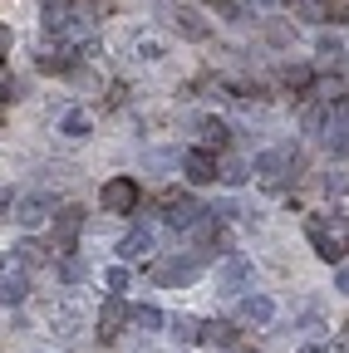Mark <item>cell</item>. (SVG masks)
I'll return each mask as SVG.
<instances>
[{
	"label": "cell",
	"instance_id": "d6986e66",
	"mask_svg": "<svg viewBox=\"0 0 349 353\" xmlns=\"http://www.w3.org/2000/svg\"><path fill=\"white\" fill-rule=\"evenodd\" d=\"M133 324H138V329H167V319L158 314L153 304H138V309H133Z\"/></svg>",
	"mask_w": 349,
	"mask_h": 353
},
{
	"label": "cell",
	"instance_id": "9a60e30c",
	"mask_svg": "<svg viewBox=\"0 0 349 353\" xmlns=\"http://www.w3.org/2000/svg\"><path fill=\"white\" fill-rule=\"evenodd\" d=\"M89 128H94V118L84 113V108H69V113L59 118V132H64V138H89Z\"/></svg>",
	"mask_w": 349,
	"mask_h": 353
},
{
	"label": "cell",
	"instance_id": "8992f818",
	"mask_svg": "<svg viewBox=\"0 0 349 353\" xmlns=\"http://www.w3.org/2000/svg\"><path fill=\"white\" fill-rule=\"evenodd\" d=\"M50 206H55V201L39 196V192H35V196H20V201H15V221H20L25 231H35V226H45V221H50Z\"/></svg>",
	"mask_w": 349,
	"mask_h": 353
},
{
	"label": "cell",
	"instance_id": "277c9868",
	"mask_svg": "<svg viewBox=\"0 0 349 353\" xmlns=\"http://www.w3.org/2000/svg\"><path fill=\"white\" fill-rule=\"evenodd\" d=\"M197 275H202V260L197 255H172V260L153 265V280L158 285H192Z\"/></svg>",
	"mask_w": 349,
	"mask_h": 353
},
{
	"label": "cell",
	"instance_id": "d4e9b609",
	"mask_svg": "<svg viewBox=\"0 0 349 353\" xmlns=\"http://www.w3.org/2000/svg\"><path fill=\"white\" fill-rule=\"evenodd\" d=\"M202 143H207V148H222V143H227V128L216 123V118H207V123H202Z\"/></svg>",
	"mask_w": 349,
	"mask_h": 353
},
{
	"label": "cell",
	"instance_id": "6da1fadb",
	"mask_svg": "<svg viewBox=\"0 0 349 353\" xmlns=\"http://www.w3.org/2000/svg\"><path fill=\"white\" fill-rule=\"evenodd\" d=\"M305 236H310V245H315L320 260H339L344 255V241H349V216H334V221L315 216L310 226H305Z\"/></svg>",
	"mask_w": 349,
	"mask_h": 353
},
{
	"label": "cell",
	"instance_id": "ba28073f",
	"mask_svg": "<svg viewBox=\"0 0 349 353\" xmlns=\"http://www.w3.org/2000/svg\"><path fill=\"white\" fill-rule=\"evenodd\" d=\"M182 172H187V182H216V162H211L207 148H192L182 157Z\"/></svg>",
	"mask_w": 349,
	"mask_h": 353
},
{
	"label": "cell",
	"instance_id": "4dcf8cb0",
	"mask_svg": "<svg viewBox=\"0 0 349 353\" xmlns=\"http://www.w3.org/2000/svg\"><path fill=\"white\" fill-rule=\"evenodd\" d=\"M207 6H222V10H232V0H207Z\"/></svg>",
	"mask_w": 349,
	"mask_h": 353
},
{
	"label": "cell",
	"instance_id": "d6a6232c",
	"mask_svg": "<svg viewBox=\"0 0 349 353\" xmlns=\"http://www.w3.org/2000/svg\"><path fill=\"white\" fill-rule=\"evenodd\" d=\"M6 44H10V34H6V30H0V50H6Z\"/></svg>",
	"mask_w": 349,
	"mask_h": 353
},
{
	"label": "cell",
	"instance_id": "8fae6325",
	"mask_svg": "<svg viewBox=\"0 0 349 353\" xmlns=\"http://www.w3.org/2000/svg\"><path fill=\"white\" fill-rule=\"evenodd\" d=\"M251 285V260H227V270H222V294H236V290H246Z\"/></svg>",
	"mask_w": 349,
	"mask_h": 353
},
{
	"label": "cell",
	"instance_id": "2e32d148",
	"mask_svg": "<svg viewBox=\"0 0 349 353\" xmlns=\"http://www.w3.org/2000/svg\"><path fill=\"white\" fill-rule=\"evenodd\" d=\"M315 54H320L325 64L344 59V39H339V34H320V39H315Z\"/></svg>",
	"mask_w": 349,
	"mask_h": 353
},
{
	"label": "cell",
	"instance_id": "ffe728a7",
	"mask_svg": "<svg viewBox=\"0 0 349 353\" xmlns=\"http://www.w3.org/2000/svg\"><path fill=\"white\" fill-rule=\"evenodd\" d=\"M167 329H172V339H178V343H192V339H197V324H192L187 314H172Z\"/></svg>",
	"mask_w": 349,
	"mask_h": 353
},
{
	"label": "cell",
	"instance_id": "cb8c5ba5",
	"mask_svg": "<svg viewBox=\"0 0 349 353\" xmlns=\"http://www.w3.org/2000/svg\"><path fill=\"white\" fill-rule=\"evenodd\" d=\"M281 79H285L290 88H310V83H315V74L305 69V64H285V74H281Z\"/></svg>",
	"mask_w": 349,
	"mask_h": 353
},
{
	"label": "cell",
	"instance_id": "603a6c76",
	"mask_svg": "<svg viewBox=\"0 0 349 353\" xmlns=\"http://www.w3.org/2000/svg\"><path fill=\"white\" fill-rule=\"evenodd\" d=\"M202 339H207V343H232V339H236V329H232V324H222V319H211V324L202 329Z\"/></svg>",
	"mask_w": 349,
	"mask_h": 353
},
{
	"label": "cell",
	"instance_id": "3957f363",
	"mask_svg": "<svg viewBox=\"0 0 349 353\" xmlns=\"http://www.w3.org/2000/svg\"><path fill=\"white\" fill-rule=\"evenodd\" d=\"M202 216H207V206H197V201H192V196H182V192H167V196H162V221H167V226L192 231Z\"/></svg>",
	"mask_w": 349,
	"mask_h": 353
},
{
	"label": "cell",
	"instance_id": "83f0119b",
	"mask_svg": "<svg viewBox=\"0 0 349 353\" xmlns=\"http://www.w3.org/2000/svg\"><path fill=\"white\" fill-rule=\"evenodd\" d=\"M104 285H109V290H128V270H123V265H113V270L104 275Z\"/></svg>",
	"mask_w": 349,
	"mask_h": 353
},
{
	"label": "cell",
	"instance_id": "7402d4cb",
	"mask_svg": "<svg viewBox=\"0 0 349 353\" xmlns=\"http://www.w3.org/2000/svg\"><path fill=\"white\" fill-rule=\"evenodd\" d=\"M39 69H45V74H64V69H74V54L69 50H55V54L39 59Z\"/></svg>",
	"mask_w": 349,
	"mask_h": 353
},
{
	"label": "cell",
	"instance_id": "9c48e42d",
	"mask_svg": "<svg viewBox=\"0 0 349 353\" xmlns=\"http://www.w3.org/2000/svg\"><path fill=\"white\" fill-rule=\"evenodd\" d=\"M241 319H246V324H271V319H276V299L246 294V299H241Z\"/></svg>",
	"mask_w": 349,
	"mask_h": 353
},
{
	"label": "cell",
	"instance_id": "ac0fdd59",
	"mask_svg": "<svg viewBox=\"0 0 349 353\" xmlns=\"http://www.w3.org/2000/svg\"><path fill=\"white\" fill-rule=\"evenodd\" d=\"M300 128H305V132H320V128H330L325 103H310V108H305V113H300Z\"/></svg>",
	"mask_w": 349,
	"mask_h": 353
},
{
	"label": "cell",
	"instance_id": "836d02e7",
	"mask_svg": "<svg viewBox=\"0 0 349 353\" xmlns=\"http://www.w3.org/2000/svg\"><path fill=\"white\" fill-rule=\"evenodd\" d=\"M344 329H349V324H344Z\"/></svg>",
	"mask_w": 349,
	"mask_h": 353
},
{
	"label": "cell",
	"instance_id": "e0dca14e",
	"mask_svg": "<svg viewBox=\"0 0 349 353\" xmlns=\"http://www.w3.org/2000/svg\"><path fill=\"white\" fill-rule=\"evenodd\" d=\"M216 176H222V182H227V187H241V182H246V176H251V172H246V162H236V157H227L222 167H216Z\"/></svg>",
	"mask_w": 349,
	"mask_h": 353
},
{
	"label": "cell",
	"instance_id": "5b68a950",
	"mask_svg": "<svg viewBox=\"0 0 349 353\" xmlns=\"http://www.w3.org/2000/svg\"><path fill=\"white\" fill-rule=\"evenodd\" d=\"M99 201H104V211H113V216H128V211L138 206V187H133V176H113V182H104Z\"/></svg>",
	"mask_w": 349,
	"mask_h": 353
},
{
	"label": "cell",
	"instance_id": "5bb4252c",
	"mask_svg": "<svg viewBox=\"0 0 349 353\" xmlns=\"http://www.w3.org/2000/svg\"><path fill=\"white\" fill-rule=\"evenodd\" d=\"M172 25H178L187 39H207V20H202L197 10H187V6H178V10H172Z\"/></svg>",
	"mask_w": 349,
	"mask_h": 353
},
{
	"label": "cell",
	"instance_id": "f1b7e54d",
	"mask_svg": "<svg viewBox=\"0 0 349 353\" xmlns=\"http://www.w3.org/2000/svg\"><path fill=\"white\" fill-rule=\"evenodd\" d=\"M334 290H339V294H349V265H339V275H334Z\"/></svg>",
	"mask_w": 349,
	"mask_h": 353
},
{
	"label": "cell",
	"instance_id": "4fadbf2b",
	"mask_svg": "<svg viewBox=\"0 0 349 353\" xmlns=\"http://www.w3.org/2000/svg\"><path fill=\"white\" fill-rule=\"evenodd\" d=\"M30 294V275L25 270H10L6 280H0V304H20Z\"/></svg>",
	"mask_w": 349,
	"mask_h": 353
},
{
	"label": "cell",
	"instance_id": "44dd1931",
	"mask_svg": "<svg viewBox=\"0 0 349 353\" xmlns=\"http://www.w3.org/2000/svg\"><path fill=\"white\" fill-rule=\"evenodd\" d=\"M295 10H300V20H330V6H325V0H295Z\"/></svg>",
	"mask_w": 349,
	"mask_h": 353
},
{
	"label": "cell",
	"instance_id": "1f68e13d",
	"mask_svg": "<svg viewBox=\"0 0 349 353\" xmlns=\"http://www.w3.org/2000/svg\"><path fill=\"white\" fill-rule=\"evenodd\" d=\"M0 206H10V192H6V187H0Z\"/></svg>",
	"mask_w": 349,
	"mask_h": 353
},
{
	"label": "cell",
	"instance_id": "484cf974",
	"mask_svg": "<svg viewBox=\"0 0 349 353\" xmlns=\"http://www.w3.org/2000/svg\"><path fill=\"white\" fill-rule=\"evenodd\" d=\"M59 275H64L69 285H74V280H84V260H79V255H69V260L59 265Z\"/></svg>",
	"mask_w": 349,
	"mask_h": 353
},
{
	"label": "cell",
	"instance_id": "f546056e",
	"mask_svg": "<svg viewBox=\"0 0 349 353\" xmlns=\"http://www.w3.org/2000/svg\"><path fill=\"white\" fill-rule=\"evenodd\" d=\"M300 353H334L330 343H310V348H300Z\"/></svg>",
	"mask_w": 349,
	"mask_h": 353
},
{
	"label": "cell",
	"instance_id": "30bf717a",
	"mask_svg": "<svg viewBox=\"0 0 349 353\" xmlns=\"http://www.w3.org/2000/svg\"><path fill=\"white\" fill-rule=\"evenodd\" d=\"M79 226H84V211H79V206H64V211L55 216V231H59V250H69V245H74Z\"/></svg>",
	"mask_w": 349,
	"mask_h": 353
},
{
	"label": "cell",
	"instance_id": "4316f807",
	"mask_svg": "<svg viewBox=\"0 0 349 353\" xmlns=\"http://www.w3.org/2000/svg\"><path fill=\"white\" fill-rule=\"evenodd\" d=\"M15 250H20V260H25V265H39V260H45V245H35V241L15 245Z\"/></svg>",
	"mask_w": 349,
	"mask_h": 353
},
{
	"label": "cell",
	"instance_id": "7c38bea8",
	"mask_svg": "<svg viewBox=\"0 0 349 353\" xmlns=\"http://www.w3.org/2000/svg\"><path fill=\"white\" fill-rule=\"evenodd\" d=\"M148 250H153V231H148V226H133V231L123 236V245H118L123 260H138V255H148Z\"/></svg>",
	"mask_w": 349,
	"mask_h": 353
},
{
	"label": "cell",
	"instance_id": "7a4b0ae2",
	"mask_svg": "<svg viewBox=\"0 0 349 353\" xmlns=\"http://www.w3.org/2000/svg\"><path fill=\"white\" fill-rule=\"evenodd\" d=\"M295 162H300V152L290 143L285 148H271V152L256 157V176H261V182H271V187H281L285 176H295Z\"/></svg>",
	"mask_w": 349,
	"mask_h": 353
},
{
	"label": "cell",
	"instance_id": "52a82bcc",
	"mask_svg": "<svg viewBox=\"0 0 349 353\" xmlns=\"http://www.w3.org/2000/svg\"><path fill=\"white\" fill-rule=\"evenodd\" d=\"M128 319H133V309H128V304L113 294V299H104V309H99V334H104V339H113Z\"/></svg>",
	"mask_w": 349,
	"mask_h": 353
}]
</instances>
